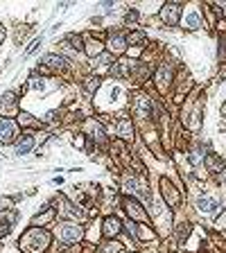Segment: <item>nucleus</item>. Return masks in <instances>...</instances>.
<instances>
[{"mask_svg":"<svg viewBox=\"0 0 226 253\" xmlns=\"http://www.w3.org/2000/svg\"><path fill=\"white\" fill-rule=\"evenodd\" d=\"M161 18L167 25H177L179 18H181V5H179V2H167V5H163Z\"/></svg>","mask_w":226,"mask_h":253,"instance_id":"obj_2","label":"nucleus"},{"mask_svg":"<svg viewBox=\"0 0 226 253\" xmlns=\"http://www.w3.org/2000/svg\"><path fill=\"white\" fill-rule=\"evenodd\" d=\"M127 45H129V41L124 36H113V38H109V48L113 50V52H124L127 50Z\"/></svg>","mask_w":226,"mask_h":253,"instance_id":"obj_10","label":"nucleus"},{"mask_svg":"<svg viewBox=\"0 0 226 253\" xmlns=\"http://www.w3.org/2000/svg\"><path fill=\"white\" fill-rule=\"evenodd\" d=\"M197 208L204 210V213H215V210H220V201L208 197V194H204V197L197 199Z\"/></svg>","mask_w":226,"mask_h":253,"instance_id":"obj_6","label":"nucleus"},{"mask_svg":"<svg viewBox=\"0 0 226 253\" xmlns=\"http://www.w3.org/2000/svg\"><path fill=\"white\" fill-rule=\"evenodd\" d=\"M136 111H138L140 115H150V100L147 97H143V95H138L136 97Z\"/></svg>","mask_w":226,"mask_h":253,"instance_id":"obj_13","label":"nucleus"},{"mask_svg":"<svg viewBox=\"0 0 226 253\" xmlns=\"http://www.w3.org/2000/svg\"><path fill=\"white\" fill-rule=\"evenodd\" d=\"M118 251H120V244L118 242H111V244H104L100 253H118Z\"/></svg>","mask_w":226,"mask_h":253,"instance_id":"obj_20","label":"nucleus"},{"mask_svg":"<svg viewBox=\"0 0 226 253\" xmlns=\"http://www.w3.org/2000/svg\"><path fill=\"white\" fill-rule=\"evenodd\" d=\"M170 79H172L170 68H167V66H161V68L156 70V88L158 91H165V88L170 86Z\"/></svg>","mask_w":226,"mask_h":253,"instance_id":"obj_5","label":"nucleus"},{"mask_svg":"<svg viewBox=\"0 0 226 253\" xmlns=\"http://www.w3.org/2000/svg\"><path fill=\"white\" fill-rule=\"evenodd\" d=\"M199 25V16H197V14H190L188 16V27H197Z\"/></svg>","mask_w":226,"mask_h":253,"instance_id":"obj_25","label":"nucleus"},{"mask_svg":"<svg viewBox=\"0 0 226 253\" xmlns=\"http://www.w3.org/2000/svg\"><path fill=\"white\" fill-rule=\"evenodd\" d=\"M124 190L127 192H134V194H138V197H143V199H147V185L140 181V179H136V177H127L124 179Z\"/></svg>","mask_w":226,"mask_h":253,"instance_id":"obj_4","label":"nucleus"},{"mask_svg":"<svg viewBox=\"0 0 226 253\" xmlns=\"http://www.w3.org/2000/svg\"><path fill=\"white\" fill-rule=\"evenodd\" d=\"M32 145H34V140H32V136H25V138H21L16 143V154H30L32 151Z\"/></svg>","mask_w":226,"mask_h":253,"instance_id":"obj_11","label":"nucleus"},{"mask_svg":"<svg viewBox=\"0 0 226 253\" xmlns=\"http://www.w3.org/2000/svg\"><path fill=\"white\" fill-rule=\"evenodd\" d=\"M224 113H226V104H224Z\"/></svg>","mask_w":226,"mask_h":253,"instance_id":"obj_32","label":"nucleus"},{"mask_svg":"<svg viewBox=\"0 0 226 253\" xmlns=\"http://www.w3.org/2000/svg\"><path fill=\"white\" fill-rule=\"evenodd\" d=\"M68 38V43L73 45L75 50H84V45H81V41H79V36H75V34H70V36H66Z\"/></svg>","mask_w":226,"mask_h":253,"instance_id":"obj_19","label":"nucleus"},{"mask_svg":"<svg viewBox=\"0 0 226 253\" xmlns=\"http://www.w3.org/2000/svg\"><path fill=\"white\" fill-rule=\"evenodd\" d=\"M45 61H48L50 66H54V68H59V70H68V61H64L59 54H48Z\"/></svg>","mask_w":226,"mask_h":253,"instance_id":"obj_14","label":"nucleus"},{"mask_svg":"<svg viewBox=\"0 0 226 253\" xmlns=\"http://www.w3.org/2000/svg\"><path fill=\"white\" fill-rule=\"evenodd\" d=\"M124 228H127V231H129L134 237H138V228H136L134 224H131V221H127V226H124Z\"/></svg>","mask_w":226,"mask_h":253,"instance_id":"obj_28","label":"nucleus"},{"mask_svg":"<svg viewBox=\"0 0 226 253\" xmlns=\"http://www.w3.org/2000/svg\"><path fill=\"white\" fill-rule=\"evenodd\" d=\"M100 48H102V45H100V43H88V45H86V50H88V52H91V54L100 52Z\"/></svg>","mask_w":226,"mask_h":253,"instance_id":"obj_27","label":"nucleus"},{"mask_svg":"<svg viewBox=\"0 0 226 253\" xmlns=\"http://www.w3.org/2000/svg\"><path fill=\"white\" fill-rule=\"evenodd\" d=\"M57 233H59L61 242H77V240L84 235V231H81L79 226H75V224H61Z\"/></svg>","mask_w":226,"mask_h":253,"instance_id":"obj_3","label":"nucleus"},{"mask_svg":"<svg viewBox=\"0 0 226 253\" xmlns=\"http://www.w3.org/2000/svg\"><path fill=\"white\" fill-rule=\"evenodd\" d=\"M14 129H16V124L11 120H0V143H9L11 136H14Z\"/></svg>","mask_w":226,"mask_h":253,"instance_id":"obj_7","label":"nucleus"},{"mask_svg":"<svg viewBox=\"0 0 226 253\" xmlns=\"http://www.w3.org/2000/svg\"><path fill=\"white\" fill-rule=\"evenodd\" d=\"M100 7H102V9H111V7H113V2H102V5H100Z\"/></svg>","mask_w":226,"mask_h":253,"instance_id":"obj_31","label":"nucleus"},{"mask_svg":"<svg viewBox=\"0 0 226 253\" xmlns=\"http://www.w3.org/2000/svg\"><path fill=\"white\" fill-rule=\"evenodd\" d=\"M124 208H127V213L131 215V219H136V221H143V219H145V210L140 208L138 204H134L131 199L124 201Z\"/></svg>","mask_w":226,"mask_h":253,"instance_id":"obj_9","label":"nucleus"},{"mask_svg":"<svg viewBox=\"0 0 226 253\" xmlns=\"http://www.w3.org/2000/svg\"><path fill=\"white\" fill-rule=\"evenodd\" d=\"M118 134H120V138H127V140L134 138V129H131L129 120H120L118 122Z\"/></svg>","mask_w":226,"mask_h":253,"instance_id":"obj_12","label":"nucleus"},{"mask_svg":"<svg viewBox=\"0 0 226 253\" xmlns=\"http://www.w3.org/2000/svg\"><path fill=\"white\" fill-rule=\"evenodd\" d=\"M143 38H145V36H143V34H140V32H136V34H131V36L127 38V41H129V43H140Z\"/></svg>","mask_w":226,"mask_h":253,"instance_id":"obj_26","label":"nucleus"},{"mask_svg":"<svg viewBox=\"0 0 226 253\" xmlns=\"http://www.w3.org/2000/svg\"><path fill=\"white\" fill-rule=\"evenodd\" d=\"M222 59H226V38H222Z\"/></svg>","mask_w":226,"mask_h":253,"instance_id":"obj_30","label":"nucleus"},{"mask_svg":"<svg viewBox=\"0 0 226 253\" xmlns=\"http://www.w3.org/2000/svg\"><path fill=\"white\" fill-rule=\"evenodd\" d=\"M38 45H41V36H38V38H37V41H34V43H32V45H30V48H27L25 57H32V54H34V52H37V50H38Z\"/></svg>","mask_w":226,"mask_h":253,"instance_id":"obj_21","label":"nucleus"},{"mask_svg":"<svg viewBox=\"0 0 226 253\" xmlns=\"http://www.w3.org/2000/svg\"><path fill=\"white\" fill-rule=\"evenodd\" d=\"M48 242H50L48 233H43V231H30L25 235V240H23L21 247L25 249L27 253H41V251H45Z\"/></svg>","mask_w":226,"mask_h":253,"instance_id":"obj_1","label":"nucleus"},{"mask_svg":"<svg viewBox=\"0 0 226 253\" xmlns=\"http://www.w3.org/2000/svg\"><path fill=\"white\" fill-rule=\"evenodd\" d=\"M52 217H54V210H48V213H43L41 217H34V224H48Z\"/></svg>","mask_w":226,"mask_h":253,"instance_id":"obj_18","label":"nucleus"},{"mask_svg":"<svg viewBox=\"0 0 226 253\" xmlns=\"http://www.w3.org/2000/svg\"><path fill=\"white\" fill-rule=\"evenodd\" d=\"M97 86H100V79H97V77H93V79H91V77H88V79L84 81V88H86L88 93L97 91Z\"/></svg>","mask_w":226,"mask_h":253,"instance_id":"obj_17","label":"nucleus"},{"mask_svg":"<svg viewBox=\"0 0 226 253\" xmlns=\"http://www.w3.org/2000/svg\"><path fill=\"white\" fill-rule=\"evenodd\" d=\"M97 64H111V57L109 54H100V59L91 61V66H97Z\"/></svg>","mask_w":226,"mask_h":253,"instance_id":"obj_24","label":"nucleus"},{"mask_svg":"<svg viewBox=\"0 0 226 253\" xmlns=\"http://www.w3.org/2000/svg\"><path fill=\"white\" fill-rule=\"evenodd\" d=\"M124 68H127V66H124V64H118V66H113V68H111V75H115V77H122Z\"/></svg>","mask_w":226,"mask_h":253,"instance_id":"obj_23","label":"nucleus"},{"mask_svg":"<svg viewBox=\"0 0 226 253\" xmlns=\"http://www.w3.org/2000/svg\"><path fill=\"white\" fill-rule=\"evenodd\" d=\"M30 84H32L34 91H43V88H45V81H43V79H37V77H34V79L30 81Z\"/></svg>","mask_w":226,"mask_h":253,"instance_id":"obj_22","label":"nucleus"},{"mask_svg":"<svg viewBox=\"0 0 226 253\" xmlns=\"http://www.w3.org/2000/svg\"><path fill=\"white\" fill-rule=\"evenodd\" d=\"M201 154H204V149H201V147H199V149H194L192 151V163H197V158H201Z\"/></svg>","mask_w":226,"mask_h":253,"instance_id":"obj_29","label":"nucleus"},{"mask_svg":"<svg viewBox=\"0 0 226 253\" xmlns=\"http://www.w3.org/2000/svg\"><path fill=\"white\" fill-rule=\"evenodd\" d=\"M88 127H91V129H88V131H93V136H95V138H97V140H100V143H102V145H104V143H107V134H104V131H102V127H100V124H97V122H91V124H88Z\"/></svg>","mask_w":226,"mask_h":253,"instance_id":"obj_15","label":"nucleus"},{"mask_svg":"<svg viewBox=\"0 0 226 253\" xmlns=\"http://www.w3.org/2000/svg\"><path fill=\"white\" fill-rule=\"evenodd\" d=\"M102 231H104V235H107V237H115V235H118V233H120L118 217H107V219H104Z\"/></svg>","mask_w":226,"mask_h":253,"instance_id":"obj_8","label":"nucleus"},{"mask_svg":"<svg viewBox=\"0 0 226 253\" xmlns=\"http://www.w3.org/2000/svg\"><path fill=\"white\" fill-rule=\"evenodd\" d=\"M208 167L213 170V172H220L222 167H224V161H222V158H217V156H210L208 158Z\"/></svg>","mask_w":226,"mask_h":253,"instance_id":"obj_16","label":"nucleus"}]
</instances>
